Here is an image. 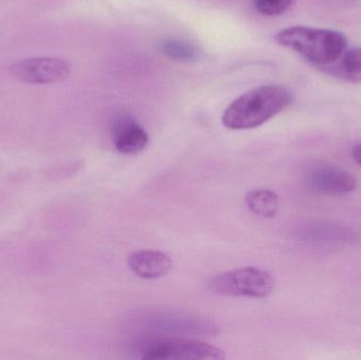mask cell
Listing matches in <instances>:
<instances>
[{
	"instance_id": "1",
	"label": "cell",
	"mask_w": 361,
	"mask_h": 360,
	"mask_svg": "<svg viewBox=\"0 0 361 360\" xmlns=\"http://www.w3.org/2000/svg\"><path fill=\"white\" fill-rule=\"evenodd\" d=\"M292 99V92L279 85L252 89L235 99L225 110L223 125L231 130L257 128L286 109Z\"/></svg>"
},
{
	"instance_id": "2",
	"label": "cell",
	"mask_w": 361,
	"mask_h": 360,
	"mask_svg": "<svg viewBox=\"0 0 361 360\" xmlns=\"http://www.w3.org/2000/svg\"><path fill=\"white\" fill-rule=\"evenodd\" d=\"M276 40L318 68L335 63L347 50V38L335 30L295 25L280 31Z\"/></svg>"
},
{
	"instance_id": "3",
	"label": "cell",
	"mask_w": 361,
	"mask_h": 360,
	"mask_svg": "<svg viewBox=\"0 0 361 360\" xmlns=\"http://www.w3.org/2000/svg\"><path fill=\"white\" fill-rule=\"evenodd\" d=\"M207 287L218 295L260 299L271 295L275 287V279L267 271L246 266L212 277Z\"/></svg>"
},
{
	"instance_id": "4",
	"label": "cell",
	"mask_w": 361,
	"mask_h": 360,
	"mask_svg": "<svg viewBox=\"0 0 361 360\" xmlns=\"http://www.w3.org/2000/svg\"><path fill=\"white\" fill-rule=\"evenodd\" d=\"M135 353L139 359L150 360L225 359L224 352L216 347L199 340L183 338L149 340L140 345Z\"/></svg>"
},
{
	"instance_id": "5",
	"label": "cell",
	"mask_w": 361,
	"mask_h": 360,
	"mask_svg": "<svg viewBox=\"0 0 361 360\" xmlns=\"http://www.w3.org/2000/svg\"><path fill=\"white\" fill-rule=\"evenodd\" d=\"M13 77L32 85H50L67 80L71 72L70 63L56 57H34L13 63Z\"/></svg>"
},
{
	"instance_id": "6",
	"label": "cell",
	"mask_w": 361,
	"mask_h": 360,
	"mask_svg": "<svg viewBox=\"0 0 361 360\" xmlns=\"http://www.w3.org/2000/svg\"><path fill=\"white\" fill-rule=\"evenodd\" d=\"M305 185L316 194L343 196L355 190L357 180L349 171L341 167L318 164L307 171Z\"/></svg>"
},
{
	"instance_id": "7",
	"label": "cell",
	"mask_w": 361,
	"mask_h": 360,
	"mask_svg": "<svg viewBox=\"0 0 361 360\" xmlns=\"http://www.w3.org/2000/svg\"><path fill=\"white\" fill-rule=\"evenodd\" d=\"M127 261L133 274L147 280L161 278L169 274L173 268L171 257L163 252L154 249L135 252L129 255Z\"/></svg>"
},
{
	"instance_id": "8",
	"label": "cell",
	"mask_w": 361,
	"mask_h": 360,
	"mask_svg": "<svg viewBox=\"0 0 361 360\" xmlns=\"http://www.w3.org/2000/svg\"><path fill=\"white\" fill-rule=\"evenodd\" d=\"M114 141L122 154H137L145 149L149 137L145 129L130 118L116 120L114 126Z\"/></svg>"
},
{
	"instance_id": "9",
	"label": "cell",
	"mask_w": 361,
	"mask_h": 360,
	"mask_svg": "<svg viewBox=\"0 0 361 360\" xmlns=\"http://www.w3.org/2000/svg\"><path fill=\"white\" fill-rule=\"evenodd\" d=\"M337 65L334 63L320 67L328 73L337 77L343 78L353 84L361 82V46L345 50L341 58L337 59Z\"/></svg>"
},
{
	"instance_id": "10",
	"label": "cell",
	"mask_w": 361,
	"mask_h": 360,
	"mask_svg": "<svg viewBox=\"0 0 361 360\" xmlns=\"http://www.w3.org/2000/svg\"><path fill=\"white\" fill-rule=\"evenodd\" d=\"M245 203L248 209L255 215L262 218H273L279 209V198L271 190H250L245 194Z\"/></svg>"
},
{
	"instance_id": "11",
	"label": "cell",
	"mask_w": 361,
	"mask_h": 360,
	"mask_svg": "<svg viewBox=\"0 0 361 360\" xmlns=\"http://www.w3.org/2000/svg\"><path fill=\"white\" fill-rule=\"evenodd\" d=\"M305 236H307V240L326 243L347 242L355 239V234L349 232L347 228L322 223L309 226Z\"/></svg>"
},
{
	"instance_id": "12",
	"label": "cell",
	"mask_w": 361,
	"mask_h": 360,
	"mask_svg": "<svg viewBox=\"0 0 361 360\" xmlns=\"http://www.w3.org/2000/svg\"><path fill=\"white\" fill-rule=\"evenodd\" d=\"M161 50L171 61H193L199 58V50L197 46L184 40H165L161 44Z\"/></svg>"
},
{
	"instance_id": "13",
	"label": "cell",
	"mask_w": 361,
	"mask_h": 360,
	"mask_svg": "<svg viewBox=\"0 0 361 360\" xmlns=\"http://www.w3.org/2000/svg\"><path fill=\"white\" fill-rule=\"evenodd\" d=\"M295 0H254L255 8L261 14L276 16L288 11Z\"/></svg>"
},
{
	"instance_id": "14",
	"label": "cell",
	"mask_w": 361,
	"mask_h": 360,
	"mask_svg": "<svg viewBox=\"0 0 361 360\" xmlns=\"http://www.w3.org/2000/svg\"><path fill=\"white\" fill-rule=\"evenodd\" d=\"M352 156H353V160L361 167V144L354 146L352 149Z\"/></svg>"
}]
</instances>
